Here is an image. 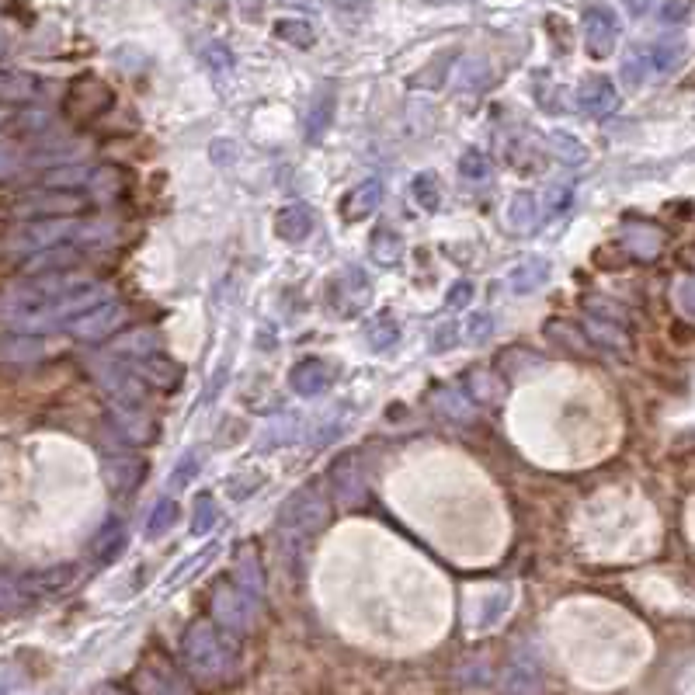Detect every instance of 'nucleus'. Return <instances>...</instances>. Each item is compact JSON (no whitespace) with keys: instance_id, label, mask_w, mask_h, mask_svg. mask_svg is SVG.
Returning a JSON list of instances; mask_svg holds the SVG:
<instances>
[{"instance_id":"obj_1","label":"nucleus","mask_w":695,"mask_h":695,"mask_svg":"<svg viewBox=\"0 0 695 695\" xmlns=\"http://www.w3.org/2000/svg\"><path fill=\"white\" fill-rule=\"evenodd\" d=\"M324 525H327V497L317 484L296 490L282 504V515H278V529L289 539H306L324 529Z\"/></svg>"},{"instance_id":"obj_2","label":"nucleus","mask_w":695,"mask_h":695,"mask_svg":"<svg viewBox=\"0 0 695 695\" xmlns=\"http://www.w3.org/2000/svg\"><path fill=\"white\" fill-rule=\"evenodd\" d=\"M185 661H188V668H192L199 678H206V682H209V678H216V675H223L226 647H223V640H219L216 626L206 623V619H199V623L188 626V633H185Z\"/></svg>"},{"instance_id":"obj_3","label":"nucleus","mask_w":695,"mask_h":695,"mask_svg":"<svg viewBox=\"0 0 695 695\" xmlns=\"http://www.w3.org/2000/svg\"><path fill=\"white\" fill-rule=\"evenodd\" d=\"M251 612H254V605L240 595L237 584H230V581L216 584V591H212V626L223 629L226 640L251 629Z\"/></svg>"},{"instance_id":"obj_4","label":"nucleus","mask_w":695,"mask_h":695,"mask_svg":"<svg viewBox=\"0 0 695 695\" xmlns=\"http://www.w3.org/2000/svg\"><path fill=\"white\" fill-rule=\"evenodd\" d=\"M581 25H584V49H588L591 60H605V56H612V49H616V42H619L616 11L605 4H591L588 11H584Z\"/></svg>"},{"instance_id":"obj_5","label":"nucleus","mask_w":695,"mask_h":695,"mask_svg":"<svg viewBox=\"0 0 695 695\" xmlns=\"http://www.w3.org/2000/svg\"><path fill=\"white\" fill-rule=\"evenodd\" d=\"M619 105V91L609 77L595 73V77H584L581 87H577V108L591 119H605L609 112H616Z\"/></svg>"},{"instance_id":"obj_6","label":"nucleus","mask_w":695,"mask_h":695,"mask_svg":"<svg viewBox=\"0 0 695 695\" xmlns=\"http://www.w3.org/2000/svg\"><path fill=\"white\" fill-rule=\"evenodd\" d=\"M289 383L299 397H324L334 386V369L327 358H303V362L292 365Z\"/></svg>"},{"instance_id":"obj_7","label":"nucleus","mask_w":695,"mask_h":695,"mask_svg":"<svg viewBox=\"0 0 695 695\" xmlns=\"http://www.w3.org/2000/svg\"><path fill=\"white\" fill-rule=\"evenodd\" d=\"M334 112H338V91H334V84L317 87L310 98V112H306V143H320L327 136Z\"/></svg>"},{"instance_id":"obj_8","label":"nucleus","mask_w":695,"mask_h":695,"mask_svg":"<svg viewBox=\"0 0 695 695\" xmlns=\"http://www.w3.org/2000/svg\"><path fill=\"white\" fill-rule=\"evenodd\" d=\"M233 584L240 588V595L251 605H258L265 598V574H261V560L254 546H244L237 553V567H233Z\"/></svg>"},{"instance_id":"obj_9","label":"nucleus","mask_w":695,"mask_h":695,"mask_svg":"<svg viewBox=\"0 0 695 695\" xmlns=\"http://www.w3.org/2000/svg\"><path fill=\"white\" fill-rule=\"evenodd\" d=\"M379 202H383V181L376 178L362 181V185H355L341 199V219L345 223H362V219H369L379 209Z\"/></svg>"},{"instance_id":"obj_10","label":"nucleus","mask_w":695,"mask_h":695,"mask_svg":"<svg viewBox=\"0 0 695 695\" xmlns=\"http://www.w3.org/2000/svg\"><path fill=\"white\" fill-rule=\"evenodd\" d=\"M550 272L553 265L543 258V254H532V258H525L522 265H515L508 272V289L515 292V296H529V292L543 289L546 282H550Z\"/></svg>"},{"instance_id":"obj_11","label":"nucleus","mask_w":695,"mask_h":695,"mask_svg":"<svg viewBox=\"0 0 695 695\" xmlns=\"http://www.w3.org/2000/svg\"><path fill=\"white\" fill-rule=\"evenodd\" d=\"M508 605H511V591L508 588H487V591H480V595L473 598V605L466 609V616H470L473 629H487V626H494L504 612H508Z\"/></svg>"},{"instance_id":"obj_12","label":"nucleus","mask_w":695,"mask_h":695,"mask_svg":"<svg viewBox=\"0 0 695 695\" xmlns=\"http://www.w3.org/2000/svg\"><path fill=\"white\" fill-rule=\"evenodd\" d=\"M136 372L146 379V383L160 386V390H174V386H181V376H185V369H181L174 358L160 355V351L136 358Z\"/></svg>"},{"instance_id":"obj_13","label":"nucleus","mask_w":695,"mask_h":695,"mask_svg":"<svg viewBox=\"0 0 695 695\" xmlns=\"http://www.w3.org/2000/svg\"><path fill=\"white\" fill-rule=\"evenodd\" d=\"M313 223H317V219H313V209L306 206V202H292V206H285L275 216V233L282 240H289V244H299V240L310 237Z\"/></svg>"},{"instance_id":"obj_14","label":"nucleus","mask_w":695,"mask_h":695,"mask_svg":"<svg viewBox=\"0 0 695 695\" xmlns=\"http://www.w3.org/2000/svg\"><path fill=\"white\" fill-rule=\"evenodd\" d=\"M334 487H338V497L341 504H358L365 494V484H362V459L351 452V456L338 459V466H334Z\"/></svg>"},{"instance_id":"obj_15","label":"nucleus","mask_w":695,"mask_h":695,"mask_svg":"<svg viewBox=\"0 0 695 695\" xmlns=\"http://www.w3.org/2000/svg\"><path fill=\"white\" fill-rule=\"evenodd\" d=\"M543 199H536V192H515V199L508 202V223L518 233H532L543 219Z\"/></svg>"},{"instance_id":"obj_16","label":"nucleus","mask_w":695,"mask_h":695,"mask_svg":"<svg viewBox=\"0 0 695 695\" xmlns=\"http://www.w3.org/2000/svg\"><path fill=\"white\" fill-rule=\"evenodd\" d=\"M119 324H122V306L101 303V306H94L84 320H77V324H73V331H77L80 338H105V334L112 331V327H119Z\"/></svg>"},{"instance_id":"obj_17","label":"nucleus","mask_w":695,"mask_h":695,"mask_svg":"<svg viewBox=\"0 0 695 695\" xmlns=\"http://www.w3.org/2000/svg\"><path fill=\"white\" fill-rule=\"evenodd\" d=\"M400 341V324L390 317V313H376V317L365 324V348L376 351V355H383V351H390L393 345Z\"/></svg>"},{"instance_id":"obj_18","label":"nucleus","mask_w":695,"mask_h":695,"mask_svg":"<svg viewBox=\"0 0 695 695\" xmlns=\"http://www.w3.org/2000/svg\"><path fill=\"white\" fill-rule=\"evenodd\" d=\"M178 515H181L178 501H174V497H160V501L150 508V515H146V536L160 539L164 532H171L174 522H178Z\"/></svg>"},{"instance_id":"obj_19","label":"nucleus","mask_w":695,"mask_h":695,"mask_svg":"<svg viewBox=\"0 0 695 695\" xmlns=\"http://www.w3.org/2000/svg\"><path fill=\"white\" fill-rule=\"evenodd\" d=\"M369 251H372V258H376L379 265H397L400 254H404V244H400V237L390 230V226H379V230L372 233V240H369Z\"/></svg>"},{"instance_id":"obj_20","label":"nucleus","mask_w":695,"mask_h":695,"mask_svg":"<svg viewBox=\"0 0 695 695\" xmlns=\"http://www.w3.org/2000/svg\"><path fill=\"white\" fill-rule=\"evenodd\" d=\"M411 195H414V202H417V206H421L424 212H435L438 206H442V185H438V178H435L431 171L414 174Z\"/></svg>"},{"instance_id":"obj_21","label":"nucleus","mask_w":695,"mask_h":695,"mask_svg":"<svg viewBox=\"0 0 695 695\" xmlns=\"http://www.w3.org/2000/svg\"><path fill=\"white\" fill-rule=\"evenodd\" d=\"M508 692L511 695H536L539 692V671L525 657H518L508 671Z\"/></svg>"},{"instance_id":"obj_22","label":"nucleus","mask_w":695,"mask_h":695,"mask_svg":"<svg viewBox=\"0 0 695 695\" xmlns=\"http://www.w3.org/2000/svg\"><path fill=\"white\" fill-rule=\"evenodd\" d=\"M275 35L282 42H289V46H296V49H310L313 46V25L310 21H303V18H282V21H275Z\"/></svg>"},{"instance_id":"obj_23","label":"nucleus","mask_w":695,"mask_h":695,"mask_svg":"<svg viewBox=\"0 0 695 695\" xmlns=\"http://www.w3.org/2000/svg\"><path fill=\"white\" fill-rule=\"evenodd\" d=\"M623 240L636 258H654V254L661 251V233H657L654 226H629Z\"/></svg>"},{"instance_id":"obj_24","label":"nucleus","mask_w":695,"mask_h":695,"mask_svg":"<svg viewBox=\"0 0 695 695\" xmlns=\"http://www.w3.org/2000/svg\"><path fill=\"white\" fill-rule=\"evenodd\" d=\"M550 150L563 160V164H584V160H588V150H584L581 139L570 133H560V129L550 133Z\"/></svg>"},{"instance_id":"obj_25","label":"nucleus","mask_w":695,"mask_h":695,"mask_svg":"<svg viewBox=\"0 0 695 695\" xmlns=\"http://www.w3.org/2000/svg\"><path fill=\"white\" fill-rule=\"evenodd\" d=\"M650 53V70L654 73H668L678 67V60H682L685 46L682 42H657V46L647 49Z\"/></svg>"},{"instance_id":"obj_26","label":"nucleus","mask_w":695,"mask_h":695,"mask_svg":"<svg viewBox=\"0 0 695 695\" xmlns=\"http://www.w3.org/2000/svg\"><path fill=\"white\" fill-rule=\"evenodd\" d=\"M459 174H463L466 181H487V178H490V160H487V153H480L477 146L463 150V157H459Z\"/></svg>"},{"instance_id":"obj_27","label":"nucleus","mask_w":695,"mask_h":695,"mask_svg":"<svg viewBox=\"0 0 695 695\" xmlns=\"http://www.w3.org/2000/svg\"><path fill=\"white\" fill-rule=\"evenodd\" d=\"M219 511H216V497L212 494H202L195 501V518H192V536H209L212 525H216Z\"/></svg>"},{"instance_id":"obj_28","label":"nucleus","mask_w":695,"mask_h":695,"mask_svg":"<svg viewBox=\"0 0 695 695\" xmlns=\"http://www.w3.org/2000/svg\"><path fill=\"white\" fill-rule=\"evenodd\" d=\"M647 73H654V70H650V53H647V49H633V53L626 56V63H623V80L629 87H640L643 80H647Z\"/></svg>"},{"instance_id":"obj_29","label":"nucleus","mask_w":695,"mask_h":695,"mask_svg":"<svg viewBox=\"0 0 695 695\" xmlns=\"http://www.w3.org/2000/svg\"><path fill=\"white\" fill-rule=\"evenodd\" d=\"M435 404H438V411H442L445 417H452V421H470L473 417V407L466 404L463 393H456V390H442L435 397Z\"/></svg>"},{"instance_id":"obj_30","label":"nucleus","mask_w":695,"mask_h":695,"mask_svg":"<svg viewBox=\"0 0 695 695\" xmlns=\"http://www.w3.org/2000/svg\"><path fill=\"white\" fill-rule=\"evenodd\" d=\"M202 470V459H199V452H185V456L174 463V470H171V490H181V487H188L195 480V473Z\"/></svg>"},{"instance_id":"obj_31","label":"nucleus","mask_w":695,"mask_h":695,"mask_svg":"<svg viewBox=\"0 0 695 695\" xmlns=\"http://www.w3.org/2000/svg\"><path fill=\"white\" fill-rule=\"evenodd\" d=\"M202 63H206L209 70H216V73L233 70L230 46H223V42H206V46H202Z\"/></svg>"},{"instance_id":"obj_32","label":"nucleus","mask_w":695,"mask_h":695,"mask_svg":"<svg viewBox=\"0 0 695 695\" xmlns=\"http://www.w3.org/2000/svg\"><path fill=\"white\" fill-rule=\"evenodd\" d=\"M588 331H591V338L602 341V345H609V348H626V345H629L626 331H619V324H605V320H591Z\"/></svg>"},{"instance_id":"obj_33","label":"nucleus","mask_w":695,"mask_h":695,"mask_svg":"<svg viewBox=\"0 0 695 695\" xmlns=\"http://www.w3.org/2000/svg\"><path fill=\"white\" fill-rule=\"evenodd\" d=\"M216 553H219V546H216V543H209V546H206V550H202V553L188 556V560H185V563H181V567H178V570H174V574H171V577H167V584H178V581H185V577H188V574H192V570H195V567H206V560H212V556H216Z\"/></svg>"},{"instance_id":"obj_34","label":"nucleus","mask_w":695,"mask_h":695,"mask_svg":"<svg viewBox=\"0 0 695 695\" xmlns=\"http://www.w3.org/2000/svg\"><path fill=\"white\" fill-rule=\"evenodd\" d=\"M490 334H494V317H490V313H484V310L473 313L470 324H466V338L477 341V345H480V341H490Z\"/></svg>"},{"instance_id":"obj_35","label":"nucleus","mask_w":695,"mask_h":695,"mask_svg":"<svg viewBox=\"0 0 695 695\" xmlns=\"http://www.w3.org/2000/svg\"><path fill=\"white\" fill-rule=\"evenodd\" d=\"M470 299H473V282L459 278V282L449 289V296H445V303H449V310H463V306L470 303Z\"/></svg>"},{"instance_id":"obj_36","label":"nucleus","mask_w":695,"mask_h":695,"mask_svg":"<svg viewBox=\"0 0 695 695\" xmlns=\"http://www.w3.org/2000/svg\"><path fill=\"white\" fill-rule=\"evenodd\" d=\"M675 296H678V306H682L689 317H695V278H682Z\"/></svg>"},{"instance_id":"obj_37","label":"nucleus","mask_w":695,"mask_h":695,"mask_svg":"<svg viewBox=\"0 0 695 695\" xmlns=\"http://www.w3.org/2000/svg\"><path fill=\"white\" fill-rule=\"evenodd\" d=\"M546 199H550V212H560V209L570 206V199H574V188H570V185H553Z\"/></svg>"},{"instance_id":"obj_38","label":"nucleus","mask_w":695,"mask_h":695,"mask_svg":"<svg viewBox=\"0 0 695 695\" xmlns=\"http://www.w3.org/2000/svg\"><path fill=\"white\" fill-rule=\"evenodd\" d=\"M470 386H473V393H477V397H480V390L487 393V404H494L497 393H501L494 383H490V376H484V372H473V376H470Z\"/></svg>"},{"instance_id":"obj_39","label":"nucleus","mask_w":695,"mask_h":695,"mask_svg":"<svg viewBox=\"0 0 695 695\" xmlns=\"http://www.w3.org/2000/svg\"><path fill=\"white\" fill-rule=\"evenodd\" d=\"M685 14H689V4H685V0H668V4H664V11H661V18L664 21H682Z\"/></svg>"},{"instance_id":"obj_40","label":"nucleus","mask_w":695,"mask_h":695,"mask_svg":"<svg viewBox=\"0 0 695 695\" xmlns=\"http://www.w3.org/2000/svg\"><path fill=\"white\" fill-rule=\"evenodd\" d=\"M449 345H456V327H442V331L435 334V345H431V351H445Z\"/></svg>"},{"instance_id":"obj_41","label":"nucleus","mask_w":695,"mask_h":695,"mask_svg":"<svg viewBox=\"0 0 695 695\" xmlns=\"http://www.w3.org/2000/svg\"><path fill=\"white\" fill-rule=\"evenodd\" d=\"M226 146H233L230 139H212V160H219V164H226Z\"/></svg>"},{"instance_id":"obj_42","label":"nucleus","mask_w":695,"mask_h":695,"mask_svg":"<svg viewBox=\"0 0 695 695\" xmlns=\"http://www.w3.org/2000/svg\"><path fill=\"white\" fill-rule=\"evenodd\" d=\"M647 4H650V0H633V11H643Z\"/></svg>"},{"instance_id":"obj_43","label":"nucleus","mask_w":695,"mask_h":695,"mask_svg":"<svg viewBox=\"0 0 695 695\" xmlns=\"http://www.w3.org/2000/svg\"><path fill=\"white\" fill-rule=\"evenodd\" d=\"M428 4H452V0H428Z\"/></svg>"},{"instance_id":"obj_44","label":"nucleus","mask_w":695,"mask_h":695,"mask_svg":"<svg viewBox=\"0 0 695 695\" xmlns=\"http://www.w3.org/2000/svg\"><path fill=\"white\" fill-rule=\"evenodd\" d=\"M105 695H122V692H105Z\"/></svg>"}]
</instances>
